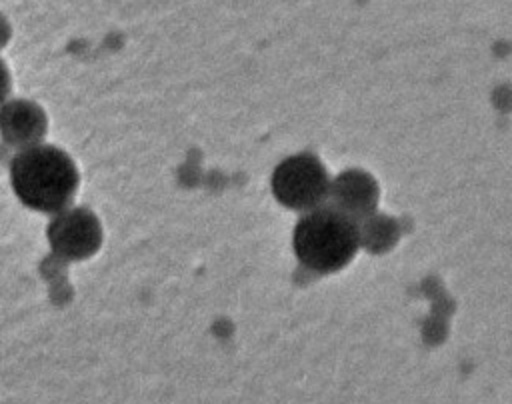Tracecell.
Masks as SVG:
<instances>
[{
  "label": "cell",
  "instance_id": "5b68a950",
  "mask_svg": "<svg viewBox=\"0 0 512 404\" xmlns=\"http://www.w3.org/2000/svg\"><path fill=\"white\" fill-rule=\"evenodd\" d=\"M378 196V184L372 174L354 168L338 174L332 180L328 200L334 208L342 210L356 222H362L376 214Z\"/></svg>",
  "mask_w": 512,
  "mask_h": 404
},
{
  "label": "cell",
  "instance_id": "7a4b0ae2",
  "mask_svg": "<svg viewBox=\"0 0 512 404\" xmlns=\"http://www.w3.org/2000/svg\"><path fill=\"white\" fill-rule=\"evenodd\" d=\"M360 244L358 222L332 204L308 210L294 228V252L300 264L318 274L342 270Z\"/></svg>",
  "mask_w": 512,
  "mask_h": 404
},
{
  "label": "cell",
  "instance_id": "8992f818",
  "mask_svg": "<svg viewBox=\"0 0 512 404\" xmlns=\"http://www.w3.org/2000/svg\"><path fill=\"white\" fill-rule=\"evenodd\" d=\"M48 128L44 110L28 100H12L2 108V138L4 144L20 150L40 144Z\"/></svg>",
  "mask_w": 512,
  "mask_h": 404
},
{
  "label": "cell",
  "instance_id": "3957f363",
  "mask_svg": "<svg viewBox=\"0 0 512 404\" xmlns=\"http://www.w3.org/2000/svg\"><path fill=\"white\" fill-rule=\"evenodd\" d=\"M272 194L290 210H314L330 196V176L324 164L308 152L282 160L272 172Z\"/></svg>",
  "mask_w": 512,
  "mask_h": 404
},
{
  "label": "cell",
  "instance_id": "52a82bcc",
  "mask_svg": "<svg viewBox=\"0 0 512 404\" xmlns=\"http://www.w3.org/2000/svg\"><path fill=\"white\" fill-rule=\"evenodd\" d=\"M362 244L374 252L388 248L396 238V222L384 216L372 214L370 218L358 222Z\"/></svg>",
  "mask_w": 512,
  "mask_h": 404
},
{
  "label": "cell",
  "instance_id": "277c9868",
  "mask_svg": "<svg viewBox=\"0 0 512 404\" xmlns=\"http://www.w3.org/2000/svg\"><path fill=\"white\" fill-rule=\"evenodd\" d=\"M46 236L54 254L64 260H86L102 244L100 220L88 208H64L56 212Z\"/></svg>",
  "mask_w": 512,
  "mask_h": 404
},
{
  "label": "cell",
  "instance_id": "6da1fadb",
  "mask_svg": "<svg viewBox=\"0 0 512 404\" xmlns=\"http://www.w3.org/2000/svg\"><path fill=\"white\" fill-rule=\"evenodd\" d=\"M78 180L72 158L50 144L24 148L10 162V182L16 196L38 212L64 210L76 194Z\"/></svg>",
  "mask_w": 512,
  "mask_h": 404
}]
</instances>
